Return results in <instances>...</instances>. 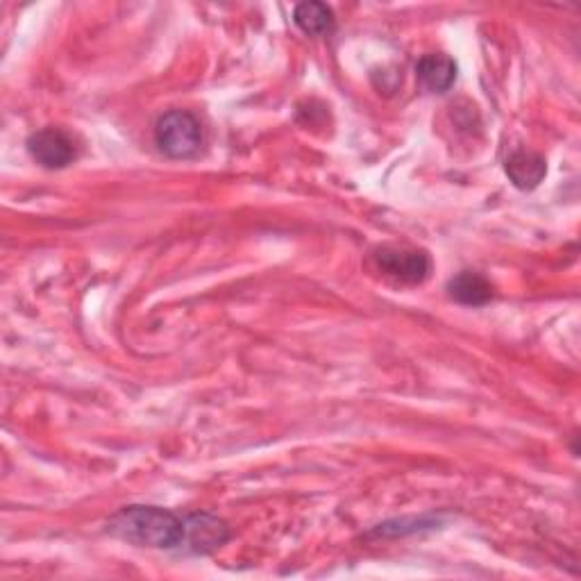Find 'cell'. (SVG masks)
<instances>
[{"instance_id": "3", "label": "cell", "mask_w": 581, "mask_h": 581, "mask_svg": "<svg viewBox=\"0 0 581 581\" xmlns=\"http://www.w3.org/2000/svg\"><path fill=\"white\" fill-rule=\"evenodd\" d=\"M375 262L384 275L403 284L425 282L431 268L427 252L407 248H380L375 252Z\"/></svg>"}, {"instance_id": "8", "label": "cell", "mask_w": 581, "mask_h": 581, "mask_svg": "<svg viewBox=\"0 0 581 581\" xmlns=\"http://www.w3.org/2000/svg\"><path fill=\"white\" fill-rule=\"evenodd\" d=\"M506 175L508 179L514 182V187L523 189V191H531L536 189L540 182L548 175V164L545 160L536 153L529 151H518L512 157L506 160Z\"/></svg>"}, {"instance_id": "9", "label": "cell", "mask_w": 581, "mask_h": 581, "mask_svg": "<svg viewBox=\"0 0 581 581\" xmlns=\"http://www.w3.org/2000/svg\"><path fill=\"white\" fill-rule=\"evenodd\" d=\"M294 23L309 36H322L335 28V12L325 3H300L294 12Z\"/></svg>"}, {"instance_id": "7", "label": "cell", "mask_w": 581, "mask_h": 581, "mask_svg": "<svg viewBox=\"0 0 581 581\" xmlns=\"http://www.w3.org/2000/svg\"><path fill=\"white\" fill-rule=\"evenodd\" d=\"M448 290L454 303L468 307H482L493 300V284L475 271H461L457 277L450 279Z\"/></svg>"}, {"instance_id": "4", "label": "cell", "mask_w": 581, "mask_h": 581, "mask_svg": "<svg viewBox=\"0 0 581 581\" xmlns=\"http://www.w3.org/2000/svg\"><path fill=\"white\" fill-rule=\"evenodd\" d=\"M28 151L36 164H42L44 168L51 171L64 168L78 157L76 143H73V139L59 128H44L40 132H34L28 139Z\"/></svg>"}, {"instance_id": "5", "label": "cell", "mask_w": 581, "mask_h": 581, "mask_svg": "<svg viewBox=\"0 0 581 581\" xmlns=\"http://www.w3.org/2000/svg\"><path fill=\"white\" fill-rule=\"evenodd\" d=\"M230 538V527L211 514H194L185 520V540L182 548L194 555H209Z\"/></svg>"}, {"instance_id": "1", "label": "cell", "mask_w": 581, "mask_h": 581, "mask_svg": "<svg viewBox=\"0 0 581 581\" xmlns=\"http://www.w3.org/2000/svg\"><path fill=\"white\" fill-rule=\"evenodd\" d=\"M107 534L136 548L177 550L185 540V518L162 506L132 504L109 518Z\"/></svg>"}, {"instance_id": "2", "label": "cell", "mask_w": 581, "mask_h": 581, "mask_svg": "<svg viewBox=\"0 0 581 581\" xmlns=\"http://www.w3.org/2000/svg\"><path fill=\"white\" fill-rule=\"evenodd\" d=\"M155 143L173 160H189L202 145V125L185 109H171L155 125Z\"/></svg>"}, {"instance_id": "6", "label": "cell", "mask_w": 581, "mask_h": 581, "mask_svg": "<svg viewBox=\"0 0 581 581\" xmlns=\"http://www.w3.org/2000/svg\"><path fill=\"white\" fill-rule=\"evenodd\" d=\"M418 80L431 94H446L457 80V62L443 53L423 55L418 66Z\"/></svg>"}]
</instances>
